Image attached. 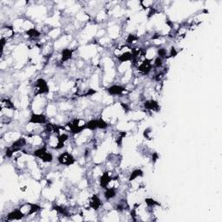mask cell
<instances>
[{
	"mask_svg": "<svg viewBox=\"0 0 222 222\" xmlns=\"http://www.w3.org/2000/svg\"><path fill=\"white\" fill-rule=\"evenodd\" d=\"M58 162L62 165L70 166L75 163V158L69 152H63L58 157Z\"/></svg>",
	"mask_w": 222,
	"mask_h": 222,
	"instance_id": "obj_1",
	"label": "cell"
},
{
	"mask_svg": "<svg viewBox=\"0 0 222 222\" xmlns=\"http://www.w3.org/2000/svg\"><path fill=\"white\" fill-rule=\"evenodd\" d=\"M138 70L140 72L142 73L143 75H148L149 73L152 70V63H151V61L145 58L143 59L139 65H138Z\"/></svg>",
	"mask_w": 222,
	"mask_h": 222,
	"instance_id": "obj_2",
	"label": "cell"
},
{
	"mask_svg": "<svg viewBox=\"0 0 222 222\" xmlns=\"http://www.w3.org/2000/svg\"><path fill=\"white\" fill-rule=\"evenodd\" d=\"M36 94H44L49 92V86L47 84V82L40 78L36 82Z\"/></svg>",
	"mask_w": 222,
	"mask_h": 222,
	"instance_id": "obj_3",
	"label": "cell"
},
{
	"mask_svg": "<svg viewBox=\"0 0 222 222\" xmlns=\"http://www.w3.org/2000/svg\"><path fill=\"white\" fill-rule=\"evenodd\" d=\"M30 123L33 124H44L47 122V119L45 115L41 114H33L30 119Z\"/></svg>",
	"mask_w": 222,
	"mask_h": 222,
	"instance_id": "obj_4",
	"label": "cell"
},
{
	"mask_svg": "<svg viewBox=\"0 0 222 222\" xmlns=\"http://www.w3.org/2000/svg\"><path fill=\"white\" fill-rule=\"evenodd\" d=\"M24 216H25L24 213L22 212L20 209H16L7 215L6 220H22Z\"/></svg>",
	"mask_w": 222,
	"mask_h": 222,
	"instance_id": "obj_5",
	"label": "cell"
},
{
	"mask_svg": "<svg viewBox=\"0 0 222 222\" xmlns=\"http://www.w3.org/2000/svg\"><path fill=\"white\" fill-rule=\"evenodd\" d=\"M108 92L113 96H118L126 92V88L120 85H113L108 88Z\"/></svg>",
	"mask_w": 222,
	"mask_h": 222,
	"instance_id": "obj_6",
	"label": "cell"
},
{
	"mask_svg": "<svg viewBox=\"0 0 222 222\" xmlns=\"http://www.w3.org/2000/svg\"><path fill=\"white\" fill-rule=\"evenodd\" d=\"M111 181H112V177L110 176L109 173L105 172L100 178V186L103 188H107V186H109Z\"/></svg>",
	"mask_w": 222,
	"mask_h": 222,
	"instance_id": "obj_7",
	"label": "cell"
},
{
	"mask_svg": "<svg viewBox=\"0 0 222 222\" xmlns=\"http://www.w3.org/2000/svg\"><path fill=\"white\" fill-rule=\"evenodd\" d=\"M102 206V201L96 194H94L89 200V207L93 208L94 210H97Z\"/></svg>",
	"mask_w": 222,
	"mask_h": 222,
	"instance_id": "obj_8",
	"label": "cell"
},
{
	"mask_svg": "<svg viewBox=\"0 0 222 222\" xmlns=\"http://www.w3.org/2000/svg\"><path fill=\"white\" fill-rule=\"evenodd\" d=\"M145 109H149V110H153V111H159L160 109V105L159 103L155 101V100H148L144 103Z\"/></svg>",
	"mask_w": 222,
	"mask_h": 222,
	"instance_id": "obj_9",
	"label": "cell"
},
{
	"mask_svg": "<svg viewBox=\"0 0 222 222\" xmlns=\"http://www.w3.org/2000/svg\"><path fill=\"white\" fill-rule=\"evenodd\" d=\"M116 195V189L115 187H107L104 193V196L107 200H111Z\"/></svg>",
	"mask_w": 222,
	"mask_h": 222,
	"instance_id": "obj_10",
	"label": "cell"
},
{
	"mask_svg": "<svg viewBox=\"0 0 222 222\" xmlns=\"http://www.w3.org/2000/svg\"><path fill=\"white\" fill-rule=\"evenodd\" d=\"M132 53L131 52H123L122 55H120L118 57V60L120 62H129V61H132Z\"/></svg>",
	"mask_w": 222,
	"mask_h": 222,
	"instance_id": "obj_11",
	"label": "cell"
},
{
	"mask_svg": "<svg viewBox=\"0 0 222 222\" xmlns=\"http://www.w3.org/2000/svg\"><path fill=\"white\" fill-rule=\"evenodd\" d=\"M73 51L70 49H64L62 51V62H67L72 57Z\"/></svg>",
	"mask_w": 222,
	"mask_h": 222,
	"instance_id": "obj_12",
	"label": "cell"
},
{
	"mask_svg": "<svg viewBox=\"0 0 222 222\" xmlns=\"http://www.w3.org/2000/svg\"><path fill=\"white\" fill-rule=\"evenodd\" d=\"M85 128L90 130H96L98 129V119H93L91 121L85 123Z\"/></svg>",
	"mask_w": 222,
	"mask_h": 222,
	"instance_id": "obj_13",
	"label": "cell"
},
{
	"mask_svg": "<svg viewBox=\"0 0 222 222\" xmlns=\"http://www.w3.org/2000/svg\"><path fill=\"white\" fill-rule=\"evenodd\" d=\"M142 175H143V172H142V171L141 170V169H135V170H134L131 174H130L129 181H134L135 179H137L138 177H141Z\"/></svg>",
	"mask_w": 222,
	"mask_h": 222,
	"instance_id": "obj_14",
	"label": "cell"
},
{
	"mask_svg": "<svg viewBox=\"0 0 222 222\" xmlns=\"http://www.w3.org/2000/svg\"><path fill=\"white\" fill-rule=\"evenodd\" d=\"M26 34L30 37H31V38H36V37H38V36H40V32L37 31L36 29H35V28H31L30 30H28V31H26Z\"/></svg>",
	"mask_w": 222,
	"mask_h": 222,
	"instance_id": "obj_15",
	"label": "cell"
},
{
	"mask_svg": "<svg viewBox=\"0 0 222 222\" xmlns=\"http://www.w3.org/2000/svg\"><path fill=\"white\" fill-rule=\"evenodd\" d=\"M39 159H41L43 162H48V163H49V162H51L52 160H53V155H51V153H50V152L46 151V152L42 155Z\"/></svg>",
	"mask_w": 222,
	"mask_h": 222,
	"instance_id": "obj_16",
	"label": "cell"
},
{
	"mask_svg": "<svg viewBox=\"0 0 222 222\" xmlns=\"http://www.w3.org/2000/svg\"><path fill=\"white\" fill-rule=\"evenodd\" d=\"M145 202H146V204L148 205V207H155V206H160V204L159 203V202L155 201V200H153V199H149V198L146 199V200H145Z\"/></svg>",
	"mask_w": 222,
	"mask_h": 222,
	"instance_id": "obj_17",
	"label": "cell"
},
{
	"mask_svg": "<svg viewBox=\"0 0 222 222\" xmlns=\"http://www.w3.org/2000/svg\"><path fill=\"white\" fill-rule=\"evenodd\" d=\"M109 127L108 123L104 121L103 119L99 118L98 119V129H105Z\"/></svg>",
	"mask_w": 222,
	"mask_h": 222,
	"instance_id": "obj_18",
	"label": "cell"
},
{
	"mask_svg": "<svg viewBox=\"0 0 222 222\" xmlns=\"http://www.w3.org/2000/svg\"><path fill=\"white\" fill-rule=\"evenodd\" d=\"M162 65H163V60H162V58H160L159 57H156L155 62H154V66L155 68H161Z\"/></svg>",
	"mask_w": 222,
	"mask_h": 222,
	"instance_id": "obj_19",
	"label": "cell"
},
{
	"mask_svg": "<svg viewBox=\"0 0 222 222\" xmlns=\"http://www.w3.org/2000/svg\"><path fill=\"white\" fill-rule=\"evenodd\" d=\"M158 56L160 58H166L167 57V50L164 48H160L158 50Z\"/></svg>",
	"mask_w": 222,
	"mask_h": 222,
	"instance_id": "obj_20",
	"label": "cell"
},
{
	"mask_svg": "<svg viewBox=\"0 0 222 222\" xmlns=\"http://www.w3.org/2000/svg\"><path fill=\"white\" fill-rule=\"evenodd\" d=\"M137 39H138L137 36L131 34V35H129V36H128V38H127V43H133L136 41Z\"/></svg>",
	"mask_w": 222,
	"mask_h": 222,
	"instance_id": "obj_21",
	"label": "cell"
},
{
	"mask_svg": "<svg viewBox=\"0 0 222 222\" xmlns=\"http://www.w3.org/2000/svg\"><path fill=\"white\" fill-rule=\"evenodd\" d=\"M176 55H177V51H176V50L173 47L172 49H171V51H170V57H175Z\"/></svg>",
	"mask_w": 222,
	"mask_h": 222,
	"instance_id": "obj_22",
	"label": "cell"
}]
</instances>
